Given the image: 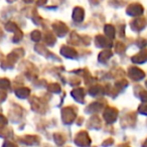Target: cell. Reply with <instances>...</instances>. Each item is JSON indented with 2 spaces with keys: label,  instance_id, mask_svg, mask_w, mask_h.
I'll list each match as a JSON object with an SVG mask.
<instances>
[{
  "label": "cell",
  "instance_id": "4",
  "mask_svg": "<svg viewBox=\"0 0 147 147\" xmlns=\"http://www.w3.org/2000/svg\"><path fill=\"white\" fill-rule=\"evenodd\" d=\"M133 61L136 63H143L147 61V49H142L138 55L133 57Z\"/></svg>",
  "mask_w": 147,
  "mask_h": 147
},
{
  "label": "cell",
  "instance_id": "5",
  "mask_svg": "<svg viewBox=\"0 0 147 147\" xmlns=\"http://www.w3.org/2000/svg\"><path fill=\"white\" fill-rule=\"evenodd\" d=\"M139 112L142 115H147V104H143L139 106Z\"/></svg>",
  "mask_w": 147,
  "mask_h": 147
},
{
  "label": "cell",
  "instance_id": "6",
  "mask_svg": "<svg viewBox=\"0 0 147 147\" xmlns=\"http://www.w3.org/2000/svg\"><path fill=\"white\" fill-rule=\"evenodd\" d=\"M142 147H147V138L145 139V141L142 143Z\"/></svg>",
  "mask_w": 147,
  "mask_h": 147
},
{
  "label": "cell",
  "instance_id": "3",
  "mask_svg": "<svg viewBox=\"0 0 147 147\" xmlns=\"http://www.w3.org/2000/svg\"><path fill=\"white\" fill-rule=\"evenodd\" d=\"M130 77L131 79H133L134 81H140L145 77V74L142 69H140L139 67H132L130 69Z\"/></svg>",
  "mask_w": 147,
  "mask_h": 147
},
{
  "label": "cell",
  "instance_id": "2",
  "mask_svg": "<svg viewBox=\"0 0 147 147\" xmlns=\"http://www.w3.org/2000/svg\"><path fill=\"white\" fill-rule=\"evenodd\" d=\"M147 20L145 17H138L133 21V25H131V28L134 31H141L146 27Z\"/></svg>",
  "mask_w": 147,
  "mask_h": 147
},
{
  "label": "cell",
  "instance_id": "1",
  "mask_svg": "<svg viewBox=\"0 0 147 147\" xmlns=\"http://www.w3.org/2000/svg\"><path fill=\"white\" fill-rule=\"evenodd\" d=\"M143 12H144V8H143V6L140 3H133V4L130 5V7L127 10V13L132 15V16H139Z\"/></svg>",
  "mask_w": 147,
  "mask_h": 147
}]
</instances>
